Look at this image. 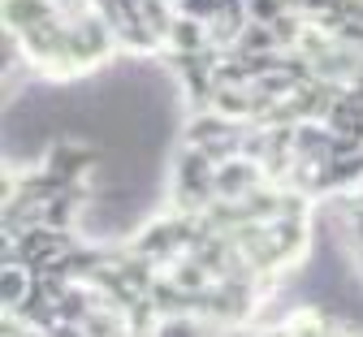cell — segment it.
I'll use <instances>...</instances> for the list:
<instances>
[{
	"label": "cell",
	"instance_id": "5b68a950",
	"mask_svg": "<svg viewBox=\"0 0 363 337\" xmlns=\"http://www.w3.org/2000/svg\"><path fill=\"white\" fill-rule=\"evenodd\" d=\"M130 337H156V333H130Z\"/></svg>",
	"mask_w": 363,
	"mask_h": 337
},
{
	"label": "cell",
	"instance_id": "7a4b0ae2",
	"mask_svg": "<svg viewBox=\"0 0 363 337\" xmlns=\"http://www.w3.org/2000/svg\"><path fill=\"white\" fill-rule=\"evenodd\" d=\"M264 186H272V182H268L264 165L251 160V156H234V160H220L216 165V199L238 204V199L255 195V190H264Z\"/></svg>",
	"mask_w": 363,
	"mask_h": 337
},
{
	"label": "cell",
	"instance_id": "3957f363",
	"mask_svg": "<svg viewBox=\"0 0 363 337\" xmlns=\"http://www.w3.org/2000/svg\"><path fill=\"white\" fill-rule=\"evenodd\" d=\"M35 290V272L22 268V264H5L0 268V303H5V311H18Z\"/></svg>",
	"mask_w": 363,
	"mask_h": 337
},
{
	"label": "cell",
	"instance_id": "6da1fadb",
	"mask_svg": "<svg viewBox=\"0 0 363 337\" xmlns=\"http://www.w3.org/2000/svg\"><path fill=\"white\" fill-rule=\"evenodd\" d=\"M96 148H86V143H69V138H61V143H52L48 152H43V173H52L61 186H86V173L96 169Z\"/></svg>",
	"mask_w": 363,
	"mask_h": 337
},
{
	"label": "cell",
	"instance_id": "277c9868",
	"mask_svg": "<svg viewBox=\"0 0 363 337\" xmlns=\"http://www.w3.org/2000/svg\"><path fill=\"white\" fill-rule=\"evenodd\" d=\"M255 337H294V333H290V324H286V320H277V324H264Z\"/></svg>",
	"mask_w": 363,
	"mask_h": 337
}]
</instances>
